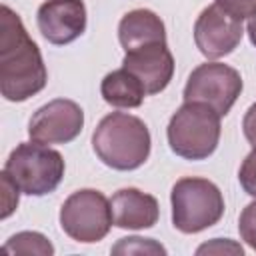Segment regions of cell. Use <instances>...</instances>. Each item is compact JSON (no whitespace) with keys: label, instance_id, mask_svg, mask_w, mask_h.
Listing matches in <instances>:
<instances>
[{"label":"cell","instance_id":"obj_22","mask_svg":"<svg viewBox=\"0 0 256 256\" xmlns=\"http://www.w3.org/2000/svg\"><path fill=\"white\" fill-rule=\"evenodd\" d=\"M242 130H244V136L250 142V146L256 148V102L246 110L244 120H242Z\"/></svg>","mask_w":256,"mask_h":256},{"label":"cell","instance_id":"obj_6","mask_svg":"<svg viewBox=\"0 0 256 256\" xmlns=\"http://www.w3.org/2000/svg\"><path fill=\"white\" fill-rule=\"evenodd\" d=\"M110 200L94 188L72 192L60 208V226L76 242H100L112 228Z\"/></svg>","mask_w":256,"mask_h":256},{"label":"cell","instance_id":"obj_9","mask_svg":"<svg viewBox=\"0 0 256 256\" xmlns=\"http://www.w3.org/2000/svg\"><path fill=\"white\" fill-rule=\"evenodd\" d=\"M244 36L242 20L226 12L216 2L200 12L194 22L196 48L210 60L228 56L240 44Z\"/></svg>","mask_w":256,"mask_h":256},{"label":"cell","instance_id":"obj_7","mask_svg":"<svg viewBox=\"0 0 256 256\" xmlns=\"http://www.w3.org/2000/svg\"><path fill=\"white\" fill-rule=\"evenodd\" d=\"M244 88L236 68L222 62H204L196 66L184 86V102H204L220 116H226Z\"/></svg>","mask_w":256,"mask_h":256},{"label":"cell","instance_id":"obj_15","mask_svg":"<svg viewBox=\"0 0 256 256\" xmlns=\"http://www.w3.org/2000/svg\"><path fill=\"white\" fill-rule=\"evenodd\" d=\"M4 250L8 254H40V256H52L54 254L52 242L44 234L30 232V230L10 236L8 242L4 244Z\"/></svg>","mask_w":256,"mask_h":256},{"label":"cell","instance_id":"obj_2","mask_svg":"<svg viewBox=\"0 0 256 256\" xmlns=\"http://www.w3.org/2000/svg\"><path fill=\"white\" fill-rule=\"evenodd\" d=\"M92 148L106 166L136 170L148 160L152 138L148 126L138 116L112 112L98 122L92 134Z\"/></svg>","mask_w":256,"mask_h":256},{"label":"cell","instance_id":"obj_16","mask_svg":"<svg viewBox=\"0 0 256 256\" xmlns=\"http://www.w3.org/2000/svg\"><path fill=\"white\" fill-rule=\"evenodd\" d=\"M114 254H166V248L152 238H140V236H128L122 238L118 244L112 246Z\"/></svg>","mask_w":256,"mask_h":256},{"label":"cell","instance_id":"obj_21","mask_svg":"<svg viewBox=\"0 0 256 256\" xmlns=\"http://www.w3.org/2000/svg\"><path fill=\"white\" fill-rule=\"evenodd\" d=\"M198 254H226V252H230V254H242L244 250H242V246L240 244H236V242H232V240H228V238H214L212 242H206V244H202L198 250H196Z\"/></svg>","mask_w":256,"mask_h":256},{"label":"cell","instance_id":"obj_20","mask_svg":"<svg viewBox=\"0 0 256 256\" xmlns=\"http://www.w3.org/2000/svg\"><path fill=\"white\" fill-rule=\"evenodd\" d=\"M216 4L240 20L250 18L256 10V0H216Z\"/></svg>","mask_w":256,"mask_h":256},{"label":"cell","instance_id":"obj_19","mask_svg":"<svg viewBox=\"0 0 256 256\" xmlns=\"http://www.w3.org/2000/svg\"><path fill=\"white\" fill-rule=\"evenodd\" d=\"M238 180H240L242 190L256 198V148L244 158L238 170Z\"/></svg>","mask_w":256,"mask_h":256},{"label":"cell","instance_id":"obj_18","mask_svg":"<svg viewBox=\"0 0 256 256\" xmlns=\"http://www.w3.org/2000/svg\"><path fill=\"white\" fill-rule=\"evenodd\" d=\"M0 182H2V204H4V210H2V218H8L16 206H18V198H20V188L18 184L10 178V174L6 170H2L0 174Z\"/></svg>","mask_w":256,"mask_h":256},{"label":"cell","instance_id":"obj_23","mask_svg":"<svg viewBox=\"0 0 256 256\" xmlns=\"http://www.w3.org/2000/svg\"><path fill=\"white\" fill-rule=\"evenodd\" d=\"M246 32H248V36H250V42L256 46V10H254V14L248 18V26H246Z\"/></svg>","mask_w":256,"mask_h":256},{"label":"cell","instance_id":"obj_11","mask_svg":"<svg viewBox=\"0 0 256 256\" xmlns=\"http://www.w3.org/2000/svg\"><path fill=\"white\" fill-rule=\"evenodd\" d=\"M122 68L132 72L144 86L146 96L162 92L174 76V56L166 42H154L126 52Z\"/></svg>","mask_w":256,"mask_h":256},{"label":"cell","instance_id":"obj_5","mask_svg":"<svg viewBox=\"0 0 256 256\" xmlns=\"http://www.w3.org/2000/svg\"><path fill=\"white\" fill-rule=\"evenodd\" d=\"M4 170L28 196H44L64 178V158L58 150L40 142H20L8 156Z\"/></svg>","mask_w":256,"mask_h":256},{"label":"cell","instance_id":"obj_1","mask_svg":"<svg viewBox=\"0 0 256 256\" xmlns=\"http://www.w3.org/2000/svg\"><path fill=\"white\" fill-rule=\"evenodd\" d=\"M48 70L38 44L28 36L20 16L2 6L0 12V92L10 102H24L44 90Z\"/></svg>","mask_w":256,"mask_h":256},{"label":"cell","instance_id":"obj_8","mask_svg":"<svg viewBox=\"0 0 256 256\" xmlns=\"http://www.w3.org/2000/svg\"><path fill=\"white\" fill-rule=\"evenodd\" d=\"M84 112L80 104L68 98H56L40 106L30 122L28 134L40 144H68L82 132Z\"/></svg>","mask_w":256,"mask_h":256},{"label":"cell","instance_id":"obj_10","mask_svg":"<svg viewBox=\"0 0 256 256\" xmlns=\"http://www.w3.org/2000/svg\"><path fill=\"white\" fill-rule=\"evenodd\" d=\"M36 22L50 44H70L86 30V4L82 0H46L36 12Z\"/></svg>","mask_w":256,"mask_h":256},{"label":"cell","instance_id":"obj_13","mask_svg":"<svg viewBox=\"0 0 256 256\" xmlns=\"http://www.w3.org/2000/svg\"><path fill=\"white\" fill-rule=\"evenodd\" d=\"M118 40L122 48L130 52L146 44L166 42V28L156 12L148 8H136L122 16L118 24Z\"/></svg>","mask_w":256,"mask_h":256},{"label":"cell","instance_id":"obj_17","mask_svg":"<svg viewBox=\"0 0 256 256\" xmlns=\"http://www.w3.org/2000/svg\"><path fill=\"white\" fill-rule=\"evenodd\" d=\"M238 230H240V238L256 250V200L246 204V208L240 214L238 220Z\"/></svg>","mask_w":256,"mask_h":256},{"label":"cell","instance_id":"obj_14","mask_svg":"<svg viewBox=\"0 0 256 256\" xmlns=\"http://www.w3.org/2000/svg\"><path fill=\"white\" fill-rule=\"evenodd\" d=\"M100 94L104 102L114 108H138L144 102L146 90L132 72H128L126 68H118L104 76Z\"/></svg>","mask_w":256,"mask_h":256},{"label":"cell","instance_id":"obj_12","mask_svg":"<svg viewBox=\"0 0 256 256\" xmlns=\"http://www.w3.org/2000/svg\"><path fill=\"white\" fill-rule=\"evenodd\" d=\"M110 206L114 224L128 230L152 228L160 216L158 200L138 188H122L114 192V196L110 198Z\"/></svg>","mask_w":256,"mask_h":256},{"label":"cell","instance_id":"obj_4","mask_svg":"<svg viewBox=\"0 0 256 256\" xmlns=\"http://www.w3.org/2000/svg\"><path fill=\"white\" fill-rule=\"evenodd\" d=\"M172 224L184 234L202 232L220 222L224 214V196L220 188L206 178H180L170 192Z\"/></svg>","mask_w":256,"mask_h":256},{"label":"cell","instance_id":"obj_3","mask_svg":"<svg viewBox=\"0 0 256 256\" xmlns=\"http://www.w3.org/2000/svg\"><path fill=\"white\" fill-rule=\"evenodd\" d=\"M220 114L204 102H184L170 118L166 136L170 150L184 160H204L220 142Z\"/></svg>","mask_w":256,"mask_h":256}]
</instances>
